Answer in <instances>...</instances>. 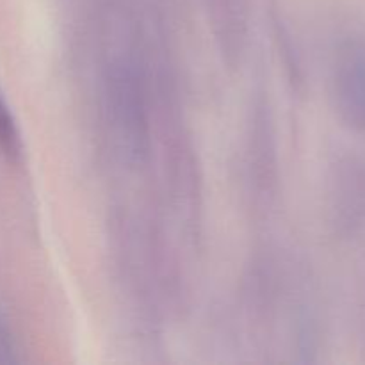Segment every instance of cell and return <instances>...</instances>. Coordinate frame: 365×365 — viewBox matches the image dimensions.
<instances>
[{
    "label": "cell",
    "instance_id": "cell-3",
    "mask_svg": "<svg viewBox=\"0 0 365 365\" xmlns=\"http://www.w3.org/2000/svg\"><path fill=\"white\" fill-rule=\"evenodd\" d=\"M331 207L335 221L344 230H355L365 223V166L359 159H342L331 177Z\"/></svg>",
    "mask_w": 365,
    "mask_h": 365
},
{
    "label": "cell",
    "instance_id": "cell-4",
    "mask_svg": "<svg viewBox=\"0 0 365 365\" xmlns=\"http://www.w3.org/2000/svg\"><path fill=\"white\" fill-rule=\"evenodd\" d=\"M0 150L11 160L20 159L21 155L20 132H18L16 121H14L13 114L7 109L2 96H0Z\"/></svg>",
    "mask_w": 365,
    "mask_h": 365
},
{
    "label": "cell",
    "instance_id": "cell-1",
    "mask_svg": "<svg viewBox=\"0 0 365 365\" xmlns=\"http://www.w3.org/2000/svg\"><path fill=\"white\" fill-rule=\"evenodd\" d=\"M106 110L118 153L132 166L145 163L150 153V125L141 82L123 64L107 78Z\"/></svg>",
    "mask_w": 365,
    "mask_h": 365
},
{
    "label": "cell",
    "instance_id": "cell-2",
    "mask_svg": "<svg viewBox=\"0 0 365 365\" xmlns=\"http://www.w3.org/2000/svg\"><path fill=\"white\" fill-rule=\"evenodd\" d=\"M331 100L339 118L365 132V41L349 38L337 46L331 63Z\"/></svg>",
    "mask_w": 365,
    "mask_h": 365
}]
</instances>
